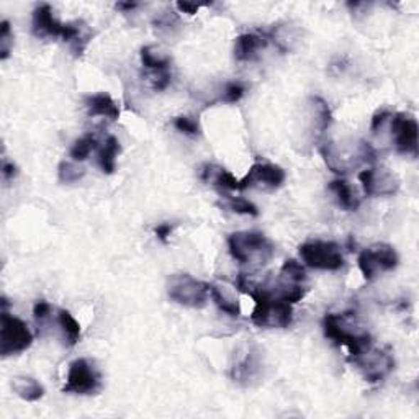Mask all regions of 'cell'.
<instances>
[{
  "label": "cell",
  "mask_w": 419,
  "mask_h": 419,
  "mask_svg": "<svg viewBox=\"0 0 419 419\" xmlns=\"http://www.w3.org/2000/svg\"><path fill=\"white\" fill-rule=\"evenodd\" d=\"M314 112H317V122H318V129L319 133H324L326 129L331 127L333 123V115H331V108L328 107L326 100L321 99V97H312Z\"/></svg>",
  "instance_id": "obj_26"
},
{
  "label": "cell",
  "mask_w": 419,
  "mask_h": 419,
  "mask_svg": "<svg viewBox=\"0 0 419 419\" xmlns=\"http://www.w3.org/2000/svg\"><path fill=\"white\" fill-rule=\"evenodd\" d=\"M120 154V141L115 136H108L99 151V166L103 174H113L117 167V156Z\"/></svg>",
  "instance_id": "obj_21"
},
{
  "label": "cell",
  "mask_w": 419,
  "mask_h": 419,
  "mask_svg": "<svg viewBox=\"0 0 419 419\" xmlns=\"http://www.w3.org/2000/svg\"><path fill=\"white\" fill-rule=\"evenodd\" d=\"M84 103L90 117H105L110 120V122H117L120 118V107L117 105V102L112 99V95L107 94V92L87 95L84 99Z\"/></svg>",
  "instance_id": "obj_13"
},
{
  "label": "cell",
  "mask_w": 419,
  "mask_h": 419,
  "mask_svg": "<svg viewBox=\"0 0 419 419\" xmlns=\"http://www.w3.org/2000/svg\"><path fill=\"white\" fill-rule=\"evenodd\" d=\"M418 122L408 113H396L391 118V134L395 139V148L400 154L418 156Z\"/></svg>",
  "instance_id": "obj_11"
},
{
  "label": "cell",
  "mask_w": 419,
  "mask_h": 419,
  "mask_svg": "<svg viewBox=\"0 0 419 419\" xmlns=\"http://www.w3.org/2000/svg\"><path fill=\"white\" fill-rule=\"evenodd\" d=\"M228 249L233 259L243 265L262 267L274 258L275 248L270 239L258 231H238L228 238Z\"/></svg>",
  "instance_id": "obj_2"
},
{
  "label": "cell",
  "mask_w": 419,
  "mask_h": 419,
  "mask_svg": "<svg viewBox=\"0 0 419 419\" xmlns=\"http://www.w3.org/2000/svg\"><path fill=\"white\" fill-rule=\"evenodd\" d=\"M174 127H176L177 132H181L184 134L190 136V138H197L200 134V124L195 118L187 117V115H181L174 118Z\"/></svg>",
  "instance_id": "obj_28"
},
{
  "label": "cell",
  "mask_w": 419,
  "mask_h": 419,
  "mask_svg": "<svg viewBox=\"0 0 419 419\" xmlns=\"http://www.w3.org/2000/svg\"><path fill=\"white\" fill-rule=\"evenodd\" d=\"M172 231H174V226L169 225V223H161V225H157L154 230L157 239H161L162 243H167V239L172 235Z\"/></svg>",
  "instance_id": "obj_34"
},
{
  "label": "cell",
  "mask_w": 419,
  "mask_h": 419,
  "mask_svg": "<svg viewBox=\"0 0 419 419\" xmlns=\"http://www.w3.org/2000/svg\"><path fill=\"white\" fill-rule=\"evenodd\" d=\"M324 336L337 346L347 347L351 359L361 356L372 346V336L364 329L356 313H328L323 319Z\"/></svg>",
  "instance_id": "obj_1"
},
{
  "label": "cell",
  "mask_w": 419,
  "mask_h": 419,
  "mask_svg": "<svg viewBox=\"0 0 419 419\" xmlns=\"http://www.w3.org/2000/svg\"><path fill=\"white\" fill-rule=\"evenodd\" d=\"M17 174H18L17 166H15L14 162H10L4 157V159H2V177H4V181L5 182L14 181V179L17 177Z\"/></svg>",
  "instance_id": "obj_32"
},
{
  "label": "cell",
  "mask_w": 419,
  "mask_h": 419,
  "mask_svg": "<svg viewBox=\"0 0 419 419\" xmlns=\"http://www.w3.org/2000/svg\"><path fill=\"white\" fill-rule=\"evenodd\" d=\"M33 33L38 38H63V41H68L73 45L75 54H83L85 50L89 36L83 35V26L79 21L74 23H61L54 17L51 5L41 4L38 5L33 12Z\"/></svg>",
  "instance_id": "obj_3"
},
{
  "label": "cell",
  "mask_w": 419,
  "mask_h": 419,
  "mask_svg": "<svg viewBox=\"0 0 419 419\" xmlns=\"http://www.w3.org/2000/svg\"><path fill=\"white\" fill-rule=\"evenodd\" d=\"M97 144L99 143H97L95 136L92 133H87L74 141V144L70 146L69 154L74 159V162H83L92 154V151L97 149Z\"/></svg>",
  "instance_id": "obj_23"
},
{
  "label": "cell",
  "mask_w": 419,
  "mask_h": 419,
  "mask_svg": "<svg viewBox=\"0 0 419 419\" xmlns=\"http://www.w3.org/2000/svg\"><path fill=\"white\" fill-rule=\"evenodd\" d=\"M167 295L187 308H203L210 297V284L190 274H174L167 280Z\"/></svg>",
  "instance_id": "obj_4"
},
{
  "label": "cell",
  "mask_w": 419,
  "mask_h": 419,
  "mask_svg": "<svg viewBox=\"0 0 419 419\" xmlns=\"http://www.w3.org/2000/svg\"><path fill=\"white\" fill-rule=\"evenodd\" d=\"M102 388V377L89 359H75L70 362L68 370L66 385L63 386L64 393L73 395H95Z\"/></svg>",
  "instance_id": "obj_8"
},
{
  "label": "cell",
  "mask_w": 419,
  "mask_h": 419,
  "mask_svg": "<svg viewBox=\"0 0 419 419\" xmlns=\"http://www.w3.org/2000/svg\"><path fill=\"white\" fill-rule=\"evenodd\" d=\"M139 56H141V64H143L144 69H148L151 74L167 73L169 68H171V58L159 51H156V48L152 46L141 48Z\"/></svg>",
  "instance_id": "obj_19"
},
{
  "label": "cell",
  "mask_w": 419,
  "mask_h": 419,
  "mask_svg": "<svg viewBox=\"0 0 419 419\" xmlns=\"http://www.w3.org/2000/svg\"><path fill=\"white\" fill-rule=\"evenodd\" d=\"M329 190L336 195L337 205L346 211H356L361 206V197H359L356 189H352L346 181H333L329 184Z\"/></svg>",
  "instance_id": "obj_18"
},
{
  "label": "cell",
  "mask_w": 419,
  "mask_h": 419,
  "mask_svg": "<svg viewBox=\"0 0 419 419\" xmlns=\"http://www.w3.org/2000/svg\"><path fill=\"white\" fill-rule=\"evenodd\" d=\"M244 92H246V87L239 80H233V83H228L223 89V94L220 97V102L225 103H236L244 97Z\"/></svg>",
  "instance_id": "obj_29"
},
{
  "label": "cell",
  "mask_w": 419,
  "mask_h": 419,
  "mask_svg": "<svg viewBox=\"0 0 419 419\" xmlns=\"http://www.w3.org/2000/svg\"><path fill=\"white\" fill-rule=\"evenodd\" d=\"M398 262L400 258L393 246L385 243L372 244V246L364 249L357 259L359 269H361L364 279L368 282L375 280L378 275L385 274V272H391L396 269Z\"/></svg>",
  "instance_id": "obj_7"
},
{
  "label": "cell",
  "mask_w": 419,
  "mask_h": 419,
  "mask_svg": "<svg viewBox=\"0 0 419 419\" xmlns=\"http://www.w3.org/2000/svg\"><path fill=\"white\" fill-rule=\"evenodd\" d=\"M352 362L361 370L362 377L370 383H378L395 368V357L388 349H375L370 346L361 356L354 357Z\"/></svg>",
  "instance_id": "obj_9"
},
{
  "label": "cell",
  "mask_w": 419,
  "mask_h": 419,
  "mask_svg": "<svg viewBox=\"0 0 419 419\" xmlns=\"http://www.w3.org/2000/svg\"><path fill=\"white\" fill-rule=\"evenodd\" d=\"M12 28L7 20L0 23V58L7 59L10 54V46H12Z\"/></svg>",
  "instance_id": "obj_30"
},
{
  "label": "cell",
  "mask_w": 419,
  "mask_h": 419,
  "mask_svg": "<svg viewBox=\"0 0 419 419\" xmlns=\"http://www.w3.org/2000/svg\"><path fill=\"white\" fill-rule=\"evenodd\" d=\"M136 7H138V4H134V2H118L117 4V9L123 10V12H128V10H133Z\"/></svg>",
  "instance_id": "obj_36"
},
{
  "label": "cell",
  "mask_w": 419,
  "mask_h": 419,
  "mask_svg": "<svg viewBox=\"0 0 419 419\" xmlns=\"http://www.w3.org/2000/svg\"><path fill=\"white\" fill-rule=\"evenodd\" d=\"M269 40L262 35L258 33H243L236 38L235 41V58L239 63L253 61L258 58L260 50L267 46Z\"/></svg>",
  "instance_id": "obj_14"
},
{
  "label": "cell",
  "mask_w": 419,
  "mask_h": 419,
  "mask_svg": "<svg viewBox=\"0 0 419 419\" xmlns=\"http://www.w3.org/2000/svg\"><path fill=\"white\" fill-rule=\"evenodd\" d=\"M280 274L282 279L292 282V284H303L307 280V272H304L303 265L297 262L295 259H287L284 265H282Z\"/></svg>",
  "instance_id": "obj_25"
},
{
  "label": "cell",
  "mask_w": 419,
  "mask_h": 419,
  "mask_svg": "<svg viewBox=\"0 0 419 419\" xmlns=\"http://www.w3.org/2000/svg\"><path fill=\"white\" fill-rule=\"evenodd\" d=\"M200 7H205V5L190 4V2H179V4H177V9L181 10V12H184V14H189V15H193V14H197Z\"/></svg>",
  "instance_id": "obj_35"
},
{
  "label": "cell",
  "mask_w": 419,
  "mask_h": 419,
  "mask_svg": "<svg viewBox=\"0 0 419 419\" xmlns=\"http://www.w3.org/2000/svg\"><path fill=\"white\" fill-rule=\"evenodd\" d=\"M14 393L18 396V398L25 401H38L45 396V388L43 385L38 382L33 377H26V375H17V377L12 378L10 382Z\"/></svg>",
  "instance_id": "obj_17"
},
{
  "label": "cell",
  "mask_w": 419,
  "mask_h": 419,
  "mask_svg": "<svg viewBox=\"0 0 419 419\" xmlns=\"http://www.w3.org/2000/svg\"><path fill=\"white\" fill-rule=\"evenodd\" d=\"M85 176V169L75 164V162L63 161L58 167V179L63 184L79 182Z\"/></svg>",
  "instance_id": "obj_24"
},
{
  "label": "cell",
  "mask_w": 419,
  "mask_h": 419,
  "mask_svg": "<svg viewBox=\"0 0 419 419\" xmlns=\"http://www.w3.org/2000/svg\"><path fill=\"white\" fill-rule=\"evenodd\" d=\"M285 171L280 166L267 164V162H255L249 172L239 181V190L253 187L279 189L285 182Z\"/></svg>",
  "instance_id": "obj_12"
},
{
  "label": "cell",
  "mask_w": 419,
  "mask_h": 419,
  "mask_svg": "<svg viewBox=\"0 0 419 419\" xmlns=\"http://www.w3.org/2000/svg\"><path fill=\"white\" fill-rule=\"evenodd\" d=\"M226 208H230L231 211H235L238 215H249V216H258L259 210L258 206L246 198L241 197H226Z\"/></svg>",
  "instance_id": "obj_27"
},
{
  "label": "cell",
  "mask_w": 419,
  "mask_h": 419,
  "mask_svg": "<svg viewBox=\"0 0 419 419\" xmlns=\"http://www.w3.org/2000/svg\"><path fill=\"white\" fill-rule=\"evenodd\" d=\"M58 323L61 326L64 339L68 341L69 346H75L80 341V324L68 309H59Z\"/></svg>",
  "instance_id": "obj_22"
},
{
  "label": "cell",
  "mask_w": 419,
  "mask_h": 419,
  "mask_svg": "<svg viewBox=\"0 0 419 419\" xmlns=\"http://www.w3.org/2000/svg\"><path fill=\"white\" fill-rule=\"evenodd\" d=\"M200 177L205 182H213V185L223 190H239V181L225 167L216 164H203L200 169Z\"/></svg>",
  "instance_id": "obj_16"
},
{
  "label": "cell",
  "mask_w": 419,
  "mask_h": 419,
  "mask_svg": "<svg viewBox=\"0 0 419 419\" xmlns=\"http://www.w3.org/2000/svg\"><path fill=\"white\" fill-rule=\"evenodd\" d=\"M298 251H300L303 262L312 269L339 270L344 265V254L339 244L334 241L313 239V241L303 243Z\"/></svg>",
  "instance_id": "obj_5"
},
{
  "label": "cell",
  "mask_w": 419,
  "mask_h": 419,
  "mask_svg": "<svg viewBox=\"0 0 419 419\" xmlns=\"http://www.w3.org/2000/svg\"><path fill=\"white\" fill-rule=\"evenodd\" d=\"M391 117V112L388 110H378L375 115L372 117V124H370V128H372V132L375 133L378 128L383 127V123L386 122V118Z\"/></svg>",
  "instance_id": "obj_33"
},
{
  "label": "cell",
  "mask_w": 419,
  "mask_h": 419,
  "mask_svg": "<svg viewBox=\"0 0 419 419\" xmlns=\"http://www.w3.org/2000/svg\"><path fill=\"white\" fill-rule=\"evenodd\" d=\"M259 370H260L259 354L249 347V351L244 352V356L233 364L231 378L238 383L248 385L251 380L258 377Z\"/></svg>",
  "instance_id": "obj_15"
},
{
  "label": "cell",
  "mask_w": 419,
  "mask_h": 419,
  "mask_svg": "<svg viewBox=\"0 0 419 419\" xmlns=\"http://www.w3.org/2000/svg\"><path fill=\"white\" fill-rule=\"evenodd\" d=\"M33 314H35V319L38 321V323H43V321H46L48 318H50L51 304L45 300L36 302L35 308H33Z\"/></svg>",
  "instance_id": "obj_31"
},
{
  "label": "cell",
  "mask_w": 419,
  "mask_h": 419,
  "mask_svg": "<svg viewBox=\"0 0 419 419\" xmlns=\"http://www.w3.org/2000/svg\"><path fill=\"white\" fill-rule=\"evenodd\" d=\"M210 297H211V300L215 302L216 307H218L223 313H226L228 317L238 318L239 314H241V307H239V302L236 300V298L228 295L225 288H221L215 284H210Z\"/></svg>",
  "instance_id": "obj_20"
},
{
  "label": "cell",
  "mask_w": 419,
  "mask_h": 419,
  "mask_svg": "<svg viewBox=\"0 0 419 419\" xmlns=\"http://www.w3.org/2000/svg\"><path fill=\"white\" fill-rule=\"evenodd\" d=\"M33 342V334L23 321L9 312L0 317V354L4 357L25 352Z\"/></svg>",
  "instance_id": "obj_6"
},
{
  "label": "cell",
  "mask_w": 419,
  "mask_h": 419,
  "mask_svg": "<svg viewBox=\"0 0 419 419\" xmlns=\"http://www.w3.org/2000/svg\"><path fill=\"white\" fill-rule=\"evenodd\" d=\"M367 197H390L400 190V179L385 167H372L359 174Z\"/></svg>",
  "instance_id": "obj_10"
}]
</instances>
